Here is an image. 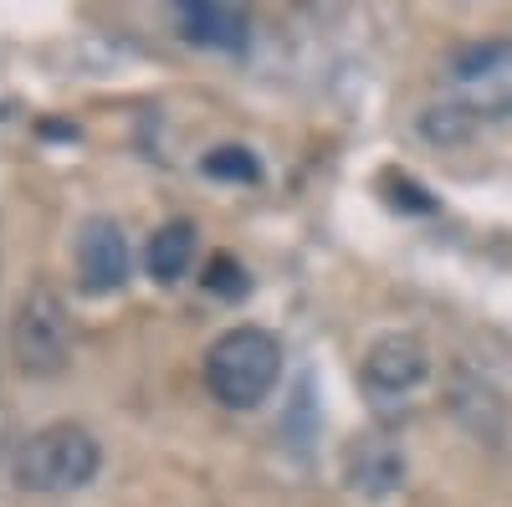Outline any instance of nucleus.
I'll list each match as a JSON object with an SVG mask.
<instances>
[{
	"mask_svg": "<svg viewBox=\"0 0 512 507\" xmlns=\"http://www.w3.org/2000/svg\"><path fill=\"white\" fill-rule=\"evenodd\" d=\"M103 467V446L88 426L77 420H52V426L31 431L16 456H11V482L21 492H36V497H62V492H77L88 487Z\"/></svg>",
	"mask_w": 512,
	"mask_h": 507,
	"instance_id": "obj_1",
	"label": "nucleus"
},
{
	"mask_svg": "<svg viewBox=\"0 0 512 507\" xmlns=\"http://www.w3.org/2000/svg\"><path fill=\"white\" fill-rule=\"evenodd\" d=\"M282 374V344L267 328H231L205 354V390L226 410H256Z\"/></svg>",
	"mask_w": 512,
	"mask_h": 507,
	"instance_id": "obj_2",
	"label": "nucleus"
},
{
	"mask_svg": "<svg viewBox=\"0 0 512 507\" xmlns=\"http://www.w3.org/2000/svg\"><path fill=\"white\" fill-rule=\"evenodd\" d=\"M11 359L31 379H52L72 359V318L57 292L31 287L11 313Z\"/></svg>",
	"mask_w": 512,
	"mask_h": 507,
	"instance_id": "obj_3",
	"label": "nucleus"
},
{
	"mask_svg": "<svg viewBox=\"0 0 512 507\" xmlns=\"http://www.w3.org/2000/svg\"><path fill=\"white\" fill-rule=\"evenodd\" d=\"M451 103H461L472 118H507L512 113V36L466 41L446 62Z\"/></svg>",
	"mask_w": 512,
	"mask_h": 507,
	"instance_id": "obj_4",
	"label": "nucleus"
},
{
	"mask_svg": "<svg viewBox=\"0 0 512 507\" xmlns=\"http://www.w3.org/2000/svg\"><path fill=\"white\" fill-rule=\"evenodd\" d=\"M72 262H77L82 292H93V298H108V292H118V287L128 282V272H134L128 241H123V231H118L108 216H93V221L77 226Z\"/></svg>",
	"mask_w": 512,
	"mask_h": 507,
	"instance_id": "obj_5",
	"label": "nucleus"
},
{
	"mask_svg": "<svg viewBox=\"0 0 512 507\" xmlns=\"http://www.w3.org/2000/svg\"><path fill=\"white\" fill-rule=\"evenodd\" d=\"M344 487L369 502H384L390 492H400L405 487V446L390 431L354 436L344 446Z\"/></svg>",
	"mask_w": 512,
	"mask_h": 507,
	"instance_id": "obj_6",
	"label": "nucleus"
},
{
	"mask_svg": "<svg viewBox=\"0 0 512 507\" xmlns=\"http://www.w3.org/2000/svg\"><path fill=\"white\" fill-rule=\"evenodd\" d=\"M359 374H364L369 395H410L431 374V354H425V344L415 333H384L369 344Z\"/></svg>",
	"mask_w": 512,
	"mask_h": 507,
	"instance_id": "obj_7",
	"label": "nucleus"
},
{
	"mask_svg": "<svg viewBox=\"0 0 512 507\" xmlns=\"http://www.w3.org/2000/svg\"><path fill=\"white\" fill-rule=\"evenodd\" d=\"M175 26L190 47H210V52H241L251 31L246 11L221 6V0H185V6H175Z\"/></svg>",
	"mask_w": 512,
	"mask_h": 507,
	"instance_id": "obj_8",
	"label": "nucleus"
},
{
	"mask_svg": "<svg viewBox=\"0 0 512 507\" xmlns=\"http://www.w3.org/2000/svg\"><path fill=\"white\" fill-rule=\"evenodd\" d=\"M195 262V226L190 221H164L144 246V272L154 282H180Z\"/></svg>",
	"mask_w": 512,
	"mask_h": 507,
	"instance_id": "obj_9",
	"label": "nucleus"
},
{
	"mask_svg": "<svg viewBox=\"0 0 512 507\" xmlns=\"http://www.w3.org/2000/svg\"><path fill=\"white\" fill-rule=\"evenodd\" d=\"M200 175L221 180V185H256L262 180V159H256L251 149H241V144H216V149H205Z\"/></svg>",
	"mask_w": 512,
	"mask_h": 507,
	"instance_id": "obj_10",
	"label": "nucleus"
},
{
	"mask_svg": "<svg viewBox=\"0 0 512 507\" xmlns=\"http://www.w3.org/2000/svg\"><path fill=\"white\" fill-rule=\"evenodd\" d=\"M472 113H466L461 103H436V108H425L420 118H415V129H420V139L425 144H466L472 139Z\"/></svg>",
	"mask_w": 512,
	"mask_h": 507,
	"instance_id": "obj_11",
	"label": "nucleus"
},
{
	"mask_svg": "<svg viewBox=\"0 0 512 507\" xmlns=\"http://www.w3.org/2000/svg\"><path fill=\"white\" fill-rule=\"evenodd\" d=\"M246 287H251V277H246V267L236 262V257H210V267H205V292H216V298H246Z\"/></svg>",
	"mask_w": 512,
	"mask_h": 507,
	"instance_id": "obj_12",
	"label": "nucleus"
},
{
	"mask_svg": "<svg viewBox=\"0 0 512 507\" xmlns=\"http://www.w3.org/2000/svg\"><path fill=\"white\" fill-rule=\"evenodd\" d=\"M379 190H384V195H390L395 205L405 200V205H410V216H431V210H436V200H431V195H425L420 185H410L405 175H384V180H379Z\"/></svg>",
	"mask_w": 512,
	"mask_h": 507,
	"instance_id": "obj_13",
	"label": "nucleus"
}]
</instances>
